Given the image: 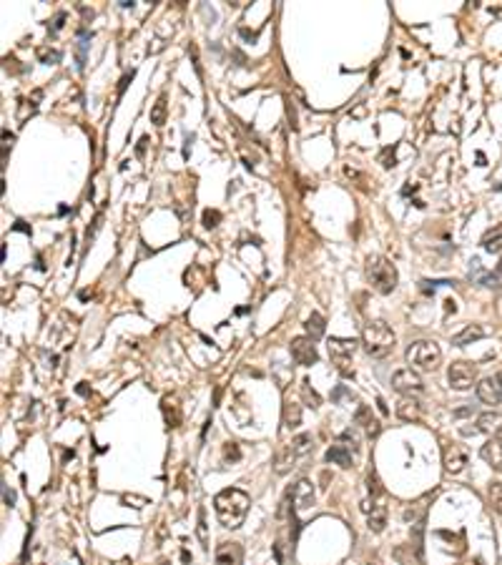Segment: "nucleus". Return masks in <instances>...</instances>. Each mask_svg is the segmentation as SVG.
I'll use <instances>...</instances> for the list:
<instances>
[{
    "mask_svg": "<svg viewBox=\"0 0 502 565\" xmlns=\"http://www.w3.org/2000/svg\"><path fill=\"white\" fill-rule=\"evenodd\" d=\"M101 221H103V214H95V219H93V227H88V231H86V242L91 244V239H93V234L101 229Z\"/></svg>",
    "mask_w": 502,
    "mask_h": 565,
    "instance_id": "obj_30",
    "label": "nucleus"
},
{
    "mask_svg": "<svg viewBox=\"0 0 502 565\" xmlns=\"http://www.w3.org/2000/svg\"><path fill=\"white\" fill-rule=\"evenodd\" d=\"M151 124H153V126H163V124H166V95H161L159 101L153 103V108H151Z\"/></svg>",
    "mask_w": 502,
    "mask_h": 565,
    "instance_id": "obj_24",
    "label": "nucleus"
},
{
    "mask_svg": "<svg viewBox=\"0 0 502 565\" xmlns=\"http://www.w3.org/2000/svg\"><path fill=\"white\" fill-rule=\"evenodd\" d=\"M379 161H382V166H385V169H394V166H397V159H394V148H385V154H382V159H379Z\"/></svg>",
    "mask_w": 502,
    "mask_h": 565,
    "instance_id": "obj_29",
    "label": "nucleus"
},
{
    "mask_svg": "<svg viewBox=\"0 0 502 565\" xmlns=\"http://www.w3.org/2000/svg\"><path fill=\"white\" fill-rule=\"evenodd\" d=\"M63 21H66V13H58V15H56V21H53V28H51L53 36H56V33H58V30L63 28Z\"/></svg>",
    "mask_w": 502,
    "mask_h": 565,
    "instance_id": "obj_32",
    "label": "nucleus"
},
{
    "mask_svg": "<svg viewBox=\"0 0 502 565\" xmlns=\"http://www.w3.org/2000/svg\"><path fill=\"white\" fill-rule=\"evenodd\" d=\"M146 143H148V139H146V136H144V139H141V143H139V148H136V154H139V156H141V154H144V148H146Z\"/></svg>",
    "mask_w": 502,
    "mask_h": 565,
    "instance_id": "obj_34",
    "label": "nucleus"
},
{
    "mask_svg": "<svg viewBox=\"0 0 502 565\" xmlns=\"http://www.w3.org/2000/svg\"><path fill=\"white\" fill-rule=\"evenodd\" d=\"M394 332L387 327L385 322H372L364 327L362 332V347L364 352L369 354V357H374V360H382V357H387V354L394 349Z\"/></svg>",
    "mask_w": 502,
    "mask_h": 565,
    "instance_id": "obj_4",
    "label": "nucleus"
},
{
    "mask_svg": "<svg viewBox=\"0 0 502 565\" xmlns=\"http://www.w3.org/2000/svg\"><path fill=\"white\" fill-rule=\"evenodd\" d=\"M364 272H367V281L372 284V289H374V292L392 294L394 289H397L400 274H397V266H394L387 257H379V254L369 257V259H367V266H364Z\"/></svg>",
    "mask_w": 502,
    "mask_h": 565,
    "instance_id": "obj_2",
    "label": "nucleus"
},
{
    "mask_svg": "<svg viewBox=\"0 0 502 565\" xmlns=\"http://www.w3.org/2000/svg\"><path fill=\"white\" fill-rule=\"evenodd\" d=\"M249 505H251V498L239 487H226L214 498V510H216L218 522L229 530H236L244 525Z\"/></svg>",
    "mask_w": 502,
    "mask_h": 565,
    "instance_id": "obj_1",
    "label": "nucleus"
},
{
    "mask_svg": "<svg viewBox=\"0 0 502 565\" xmlns=\"http://www.w3.org/2000/svg\"><path fill=\"white\" fill-rule=\"evenodd\" d=\"M354 349H357V339H339V337L329 339V352H332V357H334L336 362H347V357L354 354Z\"/></svg>",
    "mask_w": 502,
    "mask_h": 565,
    "instance_id": "obj_16",
    "label": "nucleus"
},
{
    "mask_svg": "<svg viewBox=\"0 0 502 565\" xmlns=\"http://www.w3.org/2000/svg\"><path fill=\"white\" fill-rule=\"evenodd\" d=\"M221 219H224V216H221L218 209H206L204 211V227L206 229H216L218 224H221Z\"/></svg>",
    "mask_w": 502,
    "mask_h": 565,
    "instance_id": "obj_28",
    "label": "nucleus"
},
{
    "mask_svg": "<svg viewBox=\"0 0 502 565\" xmlns=\"http://www.w3.org/2000/svg\"><path fill=\"white\" fill-rule=\"evenodd\" d=\"M407 362L420 372H435L442 362V349L437 347V342L430 339H420L407 349Z\"/></svg>",
    "mask_w": 502,
    "mask_h": 565,
    "instance_id": "obj_5",
    "label": "nucleus"
},
{
    "mask_svg": "<svg viewBox=\"0 0 502 565\" xmlns=\"http://www.w3.org/2000/svg\"><path fill=\"white\" fill-rule=\"evenodd\" d=\"M477 397H480V402H485V404H500L502 402V375L485 377V380L477 384Z\"/></svg>",
    "mask_w": 502,
    "mask_h": 565,
    "instance_id": "obj_11",
    "label": "nucleus"
},
{
    "mask_svg": "<svg viewBox=\"0 0 502 565\" xmlns=\"http://www.w3.org/2000/svg\"><path fill=\"white\" fill-rule=\"evenodd\" d=\"M133 76H136V71H128V73H126L124 78H121V83H118V98H121V95H124L126 86H128V81H131Z\"/></svg>",
    "mask_w": 502,
    "mask_h": 565,
    "instance_id": "obj_31",
    "label": "nucleus"
},
{
    "mask_svg": "<svg viewBox=\"0 0 502 565\" xmlns=\"http://www.w3.org/2000/svg\"><path fill=\"white\" fill-rule=\"evenodd\" d=\"M282 419H284V427L294 430V427L301 425V407L294 400H286L284 402V412H282Z\"/></svg>",
    "mask_w": 502,
    "mask_h": 565,
    "instance_id": "obj_22",
    "label": "nucleus"
},
{
    "mask_svg": "<svg viewBox=\"0 0 502 565\" xmlns=\"http://www.w3.org/2000/svg\"><path fill=\"white\" fill-rule=\"evenodd\" d=\"M226 457H231V460H239V448H236L233 442H229V445H226Z\"/></svg>",
    "mask_w": 502,
    "mask_h": 565,
    "instance_id": "obj_33",
    "label": "nucleus"
},
{
    "mask_svg": "<svg viewBox=\"0 0 502 565\" xmlns=\"http://www.w3.org/2000/svg\"><path fill=\"white\" fill-rule=\"evenodd\" d=\"M485 334H488V332H485L482 324H467L465 330L457 332V334L452 337V345L455 347H467V345H472V342H477V339H482Z\"/></svg>",
    "mask_w": 502,
    "mask_h": 565,
    "instance_id": "obj_17",
    "label": "nucleus"
},
{
    "mask_svg": "<svg viewBox=\"0 0 502 565\" xmlns=\"http://www.w3.org/2000/svg\"><path fill=\"white\" fill-rule=\"evenodd\" d=\"M289 352H291V357H294V362L301 365V367H312V365H317V360H319L317 345H314V339H309V337L291 339Z\"/></svg>",
    "mask_w": 502,
    "mask_h": 565,
    "instance_id": "obj_8",
    "label": "nucleus"
},
{
    "mask_svg": "<svg viewBox=\"0 0 502 565\" xmlns=\"http://www.w3.org/2000/svg\"><path fill=\"white\" fill-rule=\"evenodd\" d=\"M362 510L367 513V525H369L372 533H382V530H385V525H387L385 495H372L369 500H364Z\"/></svg>",
    "mask_w": 502,
    "mask_h": 565,
    "instance_id": "obj_7",
    "label": "nucleus"
},
{
    "mask_svg": "<svg viewBox=\"0 0 502 565\" xmlns=\"http://www.w3.org/2000/svg\"><path fill=\"white\" fill-rule=\"evenodd\" d=\"M397 415H400V419H404V422H417V419L422 417V407H420V402H417L415 397H402L400 404H397Z\"/></svg>",
    "mask_w": 502,
    "mask_h": 565,
    "instance_id": "obj_19",
    "label": "nucleus"
},
{
    "mask_svg": "<svg viewBox=\"0 0 502 565\" xmlns=\"http://www.w3.org/2000/svg\"><path fill=\"white\" fill-rule=\"evenodd\" d=\"M495 191H502V184H497V186H495Z\"/></svg>",
    "mask_w": 502,
    "mask_h": 565,
    "instance_id": "obj_35",
    "label": "nucleus"
},
{
    "mask_svg": "<svg viewBox=\"0 0 502 565\" xmlns=\"http://www.w3.org/2000/svg\"><path fill=\"white\" fill-rule=\"evenodd\" d=\"M475 430L482 435H490V437H497V435L502 433V415L500 412H482L480 417H477V422H475Z\"/></svg>",
    "mask_w": 502,
    "mask_h": 565,
    "instance_id": "obj_14",
    "label": "nucleus"
},
{
    "mask_svg": "<svg viewBox=\"0 0 502 565\" xmlns=\"http://www.w3.org/2000/svg\"><path fill=\"white\" fill-rule=\"evenodd\" d=\"M327 463L332 465H339V468H352L354 465V457H352V448L350 445H332V448L327 450Z\"/></svg>",
    "mask_w": 502,
    "mask_h": 565,
    "instance_id": "obj_18",
    "label": "nucleus"
},
{
    "mask_svg": "<svg viewBox=\"0 0 502 565\" xmlns=\"http://www.w3.org/2000/svg\"><path fill=\"white\" fill-rule=\"evenodd\" d=\"M216 565H244V548L239 543H221L216 548Z\"/></svg>",
    "mask_w": 502,
    "mask_h": 565,
    "instance_id": "obj_13",
    "label": "nucleus"
},
{
    "mask_svg": "<svg viewBox=\"0 0 502 565\" xmlns=\"http://www.w3.org/2000/svg\"><path fill=\"white\" fill-rule=\"evenodd\" d=\"M467 465V455L462 452V448H457V445H450V448L444 450V470L452 472V475H457V472L465 470Z\"/></svg>",
    "mask_w": 502,
    "mask_h": 565,
    "instance_id": "obj_15",
    "label": "nucleus"
},
{
    "mask_svg": "<svg viewBox=\"0 0 502 565\" xmlns=\"http://www.w3.org/2000/svg\"><path fill=\"white\" fill-rule=\"evenodd\" d=\"M301 395H304V400L309 402V407H314V410H317V407L321 404L319 395H317V392H314V389L309 387V382H306V380L301 382Z\"/></svg>",
    "mask_w": 502,
    "mask_h": 565,
    "instance_id": "obj_27",
    "label": "nucleus"
},
{
    "mask_svg": "<svg viewBox=\"0 0 502 565\" xmlns=\"http://www.w3.org/2000/svg\"><path fill=\"white\" fill-rule=\"evenodd\" d=\"M392 387L400 392V395H404V397H412V395H417V392H422V377L417 375L415 369L412 367H407V369H397L392 375Z\"/></svg>",
    "mask_w": 502,
    "mask_h": 565,
    "instance_id": "obj_9",
    "label": "nucleus"
},
{
    "mask_svg": "<svg viewBox=\"0 0 502 565\" xmlns=\"http://www.w3.org/2000/svg\"><path fill=\"white\" fill-rule=\"evenodd\" d=\"M488 500H490V505H492V510L502 515V483H492V485H490Z\"/></svg>",
    "mask_w": 502,
    "mask_h": 565,
    "instance_id": "obj_25",
    "label": "nucleus"
},
{
    "mask_svg": "<svg viewBox=\"0 0 502 565\" xmlns=\"http://www.w3.org/2000/svg\"><path fill=\"white\" fill-rule=\"evenodd\" d=\"M475 380H477V367H475L472 362H452V365H450V372H447V382H450L452 389H457V392H465V389L472 387Z\"/></svg>",
    "mask_w": 502,
    "mask_h": 565,
    "instance_id": "obj_6",
    "label": "nucleus"
},
{
    "mask_svg": "<svg viewBox=\"0 0 502 565\" xmlns=\"http://www.w3.org/2000/svg\"><path fill=\"white\" fill-rule=\"evenodd\" d=\"M480 457L495 472H502V437H490L480 450Z\"/></svg>",
    "mask_w": 502,
    "mask_h": 565,
    "instance_id": "obj_12",
    "label": "nucleus"
},
{
    "mask_svg": "<svg viewBox=\"0 0 502 565\" xmlns=\"http://www.w3.org/2000/svg\"><path fill=\"white\" fill-rule=\"evenodd\" d=\"M289 500H291V513H301V510H309L314 505V487L312 483L301 477L299 483L291 485L289 490Z\"/></svg>",
    "mask_w": 502,
    "mask_h": 565,
    "instance_id": "obj_10",
    "label": "nucleus"
},
{
    "mask_svg": "<svg viewBox=\"0 0 502 565\" xmlns=\"http://www.w3.org/2000/svg\"><path fill=\"white\" fill-rule=\"evenodd\" d=\"M38 58H41V63H48V66H53V63H60L63 53H60V51H51V48H41V51H38Z\"/></svg>",
    "mask_w": 502,
    "mask_h": 565,
    "instance_id": "obj_26",
    "label": "nucleus"
},
{
    "mask_svg": "<svg viewBox=\"0 0 502 565\" xmlns=\"http://www.w3.org/2000/svg\"><path fill=\"white\" fill-rule=\"evenodd\" d=\"M480 244H482V249L490 251V254H500L502 251V224H495L492 229H488Z\"/></svg>",
    "mask_w": 502,
    "mask_h": 565,
    "instance_id": "obj_21",
    "label": "nucleus"
},
{
    "mask_svg": "<svg viewBox=\"0 0 502 565\" xmlns=\"http://www.w3.org/2000/svg\"><path fill=\"white\" fill-rule=\"evenodd\" d=\"M314 450V440L312 435H297V437H291V442H286L284 448L279 450L277 457H274V470H277V475H286L289 470H294L304 457L312 455Z\"/></svg>",
    "mask_w": 502,
    "mask_h": 565,
    "instance_id": "obj_3",
    "label": "nucleus"
},
{
    "mask_svg": "<svg viewBox=\"0 0 502 565\" xmlns=\"http://www.w3.org/2000/svg\"><path fill=\"white\" fill-rule=\"evenodd\" d=\"M304 327H306V337L314 339V342L324 337V330H327V324H324V316L317 314V312H312V316L306 319Z\"/></svg>",
    "mask_w": 502,
    "mask_h": 565,
    "instance_id": "obj_23",
    "label": "nucleus"
},
{
    "mask_svg": "<svg viewBox=\"0 0 502 565\" xmlns=\"http://www.w3.org/2000/svg\"><path fill=\"white\" fill-rule=\"evenodd\" d=\"M354 422H357V425H362L364 430H367V435H369V437L379 435V419L372 415V410L367 407V404H362V407L354 412Z\"/></svg>",
    "mask_w": 502,
    "mask_h": 565,
    "instance_id": "obj_20",
    "label": "nucleus"
}]
</instances>
